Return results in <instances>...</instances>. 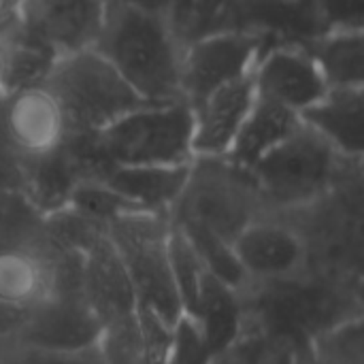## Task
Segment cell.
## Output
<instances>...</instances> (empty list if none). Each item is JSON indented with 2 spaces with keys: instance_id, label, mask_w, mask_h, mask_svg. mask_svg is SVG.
<instances>
[{
  "instance_id": "6da1fadb",
  "label": "cell",
  "mask_w": 364,
  "mask_h": 364,
  "mask_svg": "<svg viewBox=\"0 0 364 364\" xmlns=\"http://www.w3.org/2000/svg\"><path fill=\"white\" fill-rule=\"evenodd\" d=\"M94 49L143 102L181 98L183 47L162 13L107 4Z\"/></svg>"
},
{
  "instance_id": "7a4b0ae2",
  "label": "cell",
  "mask_w": 364,
  "mask_h": 364,
  "mask_svg": "<svg viewBox=\"0 0 364 364\" xmlns=\"http://www.w3.org/2000/svg\"><path fill=\"white\" fill-rule=\"evenodd\" d=\"M245 320L307 350L328 328L364 316V288L301 273L243 290Z\"/></svg>"
},
{
  "instance_id": "3957f363",
  "label": "cell",
  "mask_w": 364,
  "mask_h": 364,
  "mask_svg": "<svg viewBox=\"0 0 364 364\" xmlns=\"http://www.w3.org/2000/svg\"><path fill=\"white\" fill-rule=\"evenodd\" d=\"M264 213H290L316 203L343 181L360 175V164L341 158L324 139L301 126L250 168Z\"/></svg>"
},
{
  "instance_id": "277c9868",
  "label": "cell",
  "mask_w": 364,
  "mask_h": 364,
  "mask_svg": "<svg viewBox=\"0 0 364 364\" xmlns=\"http://www.w3.org/2000/svg\"><path fill=\"white\" fill-rule=\"evenodd\" d=\"M41 87L58 107L66 132L75 136H94L143 105L94 47L55 58Z\"/></svg>"
},
{
  "instance_id": "5b68a950",
  "label": "cell",
  "mask_w": 364,
  "mask_h": 364,
  "mask_svg": "<svg viewBox=\"0 0 364 364\" xmlns=\"http://www.w3.org/2000/svg\"><path fill=\"white\" fill-rule=\"evenodd\" d=\"M282 215L303 237L307 273L364 288L360 175L343 181L316 203Z\"/></svg>"
},
{
  "instance_id": "8992f818",
  "label": "cell",
  "mask_w": 364,
  "mask_h": 364,
  "mask_svg": "<svg viewBox=\"0 0 364 364\" xmlns=\"http://www.w3.org/2000/svg\"><path fill=\"white\" fill-rule=\"evenodd\" d=\"M105 166H179L194 160L192 109L179 100L143 102L94 134Z\"/></svg>"
},
{
  "instance_id": "52a82bcc",
  "label": "cell",
  "mask_w": 364,
  "mask_h": 364,
  "mask_svg": "<svg viewBox=\"0 0 364 364\" xmlns=\"http://www.w3.org/2000/svg\"><path fill=\"white\" fill-rule=\"evenodd\" d=\"M262 213L264 205L250 171L226 158H194L186 186L168 215L175 224L205 228L235 241Z\"/></svg>"
},
{
  "instance_id": "ba28073f",
  "label": "cell",
  "mask_w": 364,
  "mask_h": 364,
  "mask_svg": "<svg viewBox=\"0 0 364 364\" xmlns=\"http://www.w3.org/2000/svg\"><path fill=\"white\" fill-rule=\"evenodd\" d=\"M171 226L168 213L134 211L109 222L105 230L128 273L139 307L175 324L183 311L171 271Z\"/></svg>"
},
{
  "instance_id": "9c48e42d",
  "label": "cell",
  "mask_w": 364,
  "mask_h": 364,
  "mask_svg": "<svg viewBox=\"0 0 364 364\" xmlns=\"http://www.w3.org/2000/svg\"><path fill=\"white\" fill-rule=\"evenodd\" d=\"M264 49L262 34L228 28L183 47L181 53V98L194 105L209 92L250 77Z\"/></svg>"
},
{
  "instance_id": "30bf717a",
  "label": "cell",
  "mask_w": 364,
  "mask_h": 364,
  "mask_svg": "<svg viewBox=\"0 0 364 364\" xmlns=\"http://www.w3.org/2000/svg\"><path fill=\"white\" fill-rule=\"evenodd\" d=\"M0 339L34 348H92L98 346L100 322L83 294L51 292L36 305L13 314L11 324Z\"/></svg>"
},
{
  "instance_id": "8fae6325",
  "label": "cell",
  "mask_w": 364,
  "mask_h": 364,
  "mask_svg": "<svg viewBox=\"0 0 364 364\" xmlns=\"http://www.w3.org/2000/svg\"><path fill=\"white\" fill-rule=\"evenodd\" d=\"M105 0H15L17 30L53 55L94 47Z\"/></svg>"
},
{
  "instance_id": "7c38bea8",
  "label": "cell",
  "mask_w": 364,
  "mask_h": 364,
  "mask_svg": "<svg viewBox=\"0 0 364 364\" xmlns=\"http://www.w3.org/2000/svg\"><path fill=\"white\" fill-rule=\"evenodd\" d=\"M250 284L279 282L305 273L307 254L296 226L282 213H262L232 241Z\"/></svg>"
},
{
  "instance_id": "4fadbf2b",
  "label": "cell",
  "mask_w": 364,
  "mask_h": 364,
  "mask_svg": "<svg viewBox=\"0 0 364 364\" xmlns=\"http://www.w3.org/2000/svg\"><path fill=\"white\" fill-rule=\"evenodd\" d=\"M256 94L303 115L326 92V79L311 51L299 45L267 47L252 70Z\"/></svg>"
},
{
  "instance_id": "5bb4252c",
  "label": "cell",
  "mask_w": 364,
  "mask_h": 364,
  "mask_svg": "<svg viewBox=\"0 0 364 364\" xmlns=\"http://www.w3.org/2000/svg\"><path fill=\"white\" fill-rule=\"evenodd\" d=\"M81 292L100 322V331L136 316L139 303L128 273L102 228L81 250Z\"/></svg>"
},
{
  "instance_id": "9a60e30c",
  "label": "cell",
  "mask_w": 364,
  "mask_h": 364,
  "mask_svg": "<svg viewBox=\"0 0 364 364\" xmlns=\"http://www.w3.org/2000/svg\"><path fill=\"white\" fill-rule=\"evenodd\" d=\"M254 100L256 85L250 75L226 83L190 105L194 158H226Z\"/></svg>"
},
{
  "instance_id": "2e32d148",
  "label": "cell",
  "mask_w": 364,
  "mask_h": 364,
  "mask_svg": "<svg viewBox=\"0 0 364 364\" xmlns=\"http://www.w3.org/2000/svg\"><path fill=\"white\" fill-rule=\"evenodd\" d=\"M0 122L21 158L47 154L68 136L58 107L41 85L11 92L0 102Z\"/></svg>"
},
{
  "instance_id": "e0dca14e",
  "label": "cell",
  "mask_w": 364,
  "mask_h": 364,
  "mask_svg": "<svg viewBox=\"0 0 364 364\" xmlns=\"http://www.w3.org/2000/svg\"><path fill=\"white\" fill-rule=\"evenodd\" d=\"M363 100V87L328 90L301 115V122L324 139L341 158L360 164L364 143Z\"/></svg>"
},
{
  "instance_id": "ac0fdd59",
  "label": "cell",
  "mask_w": 364,
  "mask_h": 364,
  "mask_svg": "<svg viewBox=\"0 0 364 364\" xmlns=\"http://www.w3.org/2000/svg\"><path fill=\"white\" fill-rule=\"evenodd\" d=\"M51 294L45 239L36 245L0 247V307L19 314Z\"/></svg>"
},
{
  "instance_id": "d6986e66",
  "label": "cell",
  "mask_w": 364,
  "mask_h": 364,
  "mask_svg": "<svg viewBox=\"0 0 364 364\" xmlns=\"http://www.w3.org/2000/svg\"><path fill=\"white\" fill-rule=\"evenodd\" d=\"M190 164L179 166H105L94 179H100L143 211L171 213L177 203Z\"/></svg>"
},
{
  "instance_id": "ffe728a7",
  "label": "cell",
  "mask_w": 364,
  "mask_h": 364,
  "mask_svg": "<svg viewBox=\"0 0 364 364\" xmlns=\"http://www.w3.org/2000/svg\"><path fill=\"white\" fill-rule=\"evenodd\" d=\"M299 126H301V115L256 94V100L226 160H230L239 168L250 171L269 151H273L279 143H284Z\"/></svg>"
},
{
  "instance_id": "44dd1931",
  "label": "cell",
  "mask_w": 364,
  "mask_h": 364,
  "mask_svg": "<svg viewBox=\"0 0 364 364\" xmlns=\"http://www.w3.org/2000/svg\"><path fill=\"white\" fill-rule=\"evenodd\" d=\"M190 318L200 328L211 354H215L226 348L245 324L243 292L218 282L207 273Z\"/></svg>"
},
{
  "instance_id": "7402d4cb",
  "label": "cell",
  "mask_w": 364,
  "mask_h": 364,
  "mask_svg": "<svg viewBox=\"0 0 364 364\" xmlns=\"http://www.w3.org/2000/svg\"><path fill=\"white\" fill-rule=\"evenodd\" d=\"M309 51L324 75L328 90L363 87V30H326L314 41Z\"/></svg>"
},
{
  "instance_id": "603a6c76",
  "label": "cell",
  "mask_w": 364,
  "mask_h": 364,
  "mask_svg": "<svg viewBox=\"0 0 364 364\" xmlns=\"http://www.w3.org/2000/svg\"><path fill=\"white\" fill-rule=\"evenodd\" d=\"M239 4L241 0H171L164 17L181 47H186L207 34L235 28Z\"/></svg>"
},
{
  "instance_id": "cb8c5ba5",
  "label": "cell",
  "mask_w": 364,
  "mask_h": 364,
  "mask_svg": "<svg viewBox=\"0 0 364 364\" xmlns=\"http://www.w3.org/2000/svg\"><path fill=\"white\" fill-rule=\"evenodd\" d=\"M305 350L245 320L241 333L220 352L211 364H296Z\"/></svg>"
},
{
  "instance_id": "d4e9b609",
  "label": "cell",
  "mask_w": 364,
  "mask_h": 364,
  "mask_svg": "<svg viewBox=\"0 0 364 364\" xmlns=\"http://www.w3.org/2000/svg\"><path fill=\"white\" fill-rule=\"evenodd\" d=\"M177 226L186 235V239L194 247L203 269L211 277H215L218 282H222L235 290H241V292L250 286V279H247V275H245V271H243V267L235 254L232 241H226V239H222V237H218L205 228L183 226V224H177Z\"/></svg>"
},
{
  "instance_id": "484cf974",
  "label": "cell",
  "mask_w": 364,
  "mask_h": 364,
  "mask_svg": "<svg viewBox=\"0 0 364 364\" xmlns=\"http://www.w3.org/2000/svg\"><path fill=\"white\" fill-rule=\"evenodd\" d=\"M68 207L73 211L81 213L83 218L100 224V226H107L109 222H113V220H117L122 215L143 211L134 203L124 198L119 192H115L113 188L102 183L100 179H83V181H79L77 188L73 190Z\"/></svg>"
},
{
  "instance_id": "4316f807",
  "label": "cell",
  "mask_w": 364,
  "mask_h": 364,
  "mask_svg": "<svg viewBox=\"0 0 364 364\" xmlns=\"http://www.w3.org/2000/svg\"><path fill=\"white\" fill-rule=\"evenodd\" d=\"M307 354L318 364H364V316L341 322L316 337Z\"/></svg>"
},
{
  "instance_id": "83f0119b",
  "label": "cell",
  "mask_w": 364,
  "mask_h": 364,
  "mask_svg": "<svg viewBox=\"0 0 364 364\" xmlns=\"http://www.w3.org/2000/svg\"><path fill=\"white\" fill-rule=\"evenodd\" d=\"M168 256H171L173 282H175V288H177V294H179V301H181V311H183V316H190L194 305H196L198 290L203 286V279H205L207 271L203 269L194 247L190 245V241L179 230L177 224L171 226Z\"/></svg>"
},
{
  "instance_id": "f1b7e54d",
  "label": "cell",
  "mask_w": 364,
  "mask_h": 364,
  "mask_svg": "<svg viewBox=\"0 0 364 364\" xmlns=\"http://www.w3.org/2000/svg\"><path fill=\"white\" fill-rule=\"evenodd\" d=\"M0 364H105L98 346L79 350L34 348L0 339Z\"/></svg>"
},
{
  "instance_id": "f546056e",
  "label": "cell",
  "mask_w": 364,
  "mask_h": 364,
  "mask_svg": "<svg viewBox=\"0 0 364 364\" xmlns=\"http://www.w3.org/2000/svg\"><path fill=\"white\" fill-rule=\"evenodd\" d=\"M139 364H168L173 326L151 309L139 307Z\"/></svg>"
},
{
  "instance_id": "4dcf8cb0",
  "label": "cell",
  "mask_w": 364,
  "mask_h": 364,
  "mask_svg": "<svg viewBox=\"0 0 364 364\" xmlns=\"http://www.w3.org/2000/svg\"><path fill=\"white\" fill-rule=\"evenodd\" d=\"M211 350L190 316H181L173 326L168 364H211Z\"/></svg>"
},
{
  "instance_id": "1f68e13d",
  "label": "cell",
  "mask_w": 364,
  "mask_h": 364,
  "mask_svg": "<svg viewBox=\"0 0 364 364\" xmlns=\"http://www.w3.org/2000/svg\"><path fill=\"white\" fill-rule=\"evenodd\" d=\"M326 30H363V0H314Z\"/></svg>"
},
{
  "instance_id": "d6a6232c",
  "label": "cell",
  "mask_w": 364,
  "mask_h": 364,
  "mask_svg": "<svg viewBox=\"0 0 364 364\" xmlns=\"http://www.w3.org/2000/svg\"><path fill=\"white\" fill-rule=\"evenodd\" d=\"M23 158L0 122V194H21Z\"/></svg>"
},
{
  "instance_id": "836d02e7",
  "label": "cell",
  "mask_w": 364,
  "mask_h": 364,
  "mask_svg": "<svg viewBox=\"0 0 364 364\" xmlns=\"http://www.w3.org/2000/svg\"><path fill=\"white\" fill-rule=\"evenodd\" d=\"M107 4H126V6H136V9H145V11H154V13H166V6L171 0H105Z\"/></svg>"
},
{
  "instance_id": "e575fe53",
  "label": "cell",
  "mask_w": 364,
  "mask_h": 364,
  "mask_svg": "<svg viewBox=\"0 0 364 364\" xmlns=\"http://www.w3.org/2000/svg\"><path fill=\"white\" fill-rule=\"evenodd\" d=\"M11 318H13V314L4 311V309L0 307V335H4V331L9 328V324H11Z\"/></svg>"
},
{
  "instance_id": "d590c367",
  "label": "cell",
  "mask_w": 364,
  "mask_h": 364,
  "mask_svg": "<svg viewBox=\"0 0 364 364\" xmlns=\"http://www.w3.org/2000/svg\"><path fill=\"white\" fill-rule=\"evenodd\" d=\"M296 364H318V363H316V360L307 354V350H305V352L301 354V358H299V363Z\"/></svg>"
},
{
  "instance_id": "8d00e7d4",
  "label": "cell",
  "mask_w": 364,
  "mask_h": 364,
  "mask_svg": "<svg viewBox=\"0 0 364 364\" xmlns=\"http://www.w3.org/2000/svg\"><path fill=\"white\" fill-rule=\"evenodd\" d=\"M2 4H4V0H0V6H2Z\"/></svg>"
}]
</instances>
